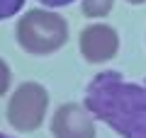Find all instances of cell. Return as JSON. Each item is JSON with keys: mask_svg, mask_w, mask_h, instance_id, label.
I'll return each instance as SVG.
<instances>
[{"mask_svg": "<svg viewBox=\"0 0 146 138\" xmlns=\"http://www.w3.org/2000/svg\"><path fill=\"white\" fill-rule=\"evenodd\" d=\"M127 3H131V5H141V3H146V0H127Z\"/></svg>", "mask_w": 146, "mask_h": 138, "instance_id": "30bf717a", "label": "cell"}, {"mask_svg": "<svg viewBox=\"0 0 146 138\" xmlns=\"http://www.w3.org/2000/svg\"><path fill=\"white\" fill-rule=\"evenodd\" d=\"M17 41L32 56L58 51L68 41V24L61 15L49 10H29L17 22Z\"/></svg>", "mask_w": 146, "mask_h": 138, "instance_id": "7a4b0ae2", "label": "cell"}, {"mask_svg": "<svg viewBox=\"0 0 146 138\" xmlns=\"http://www.w3.org/2000/svg\"><path fill=\"white\" fill-rule=\"evenodd\" d=\"M85 104L68 102L56 109L51 119L54 138H95V121Z\"/></svg>", "mask_w": 146, "mask_h": 138, "instance_id": "277c9868", "label": "cell"}, {"mask_svg": "<svg viewBox=\"0 0 146 138\" xmlns=\"http://www.w3.org/2000/svg\"><path fill=\"white\" fill-rule=\"evenodd\" d=\"M22 5H25V0H0V22L17 15L22 10Z\"/></svg>", "mask_w": 146, "mask_h": 138, "instance_id": "52a82bcc", "label": "cell"}, {"mask_svg": "<svg viewBox=\"0 0 146 138\" xmlns=\"http://www.w3.org/2000/svg\"><path fill=\"white\" fill-rule=\"evenodd\" d=\"M0 138H10V136H5V133H0Z\"/></svg>", "mask_w": 146, "mask_h": 138, "instance_id": "8fae6325", "label": "cell"}, {"mask_svg": "<svg viewBox=\"0 0 146 138\" xmlns=\"http://www.w3.org/2000/svg\"><path fill=\"white\" fill-rule=\"evenodd\" d=\"M115 5V0H83V15L85 17H105Z\"/></svg>", "mask_w": 146, "mask_h": 138, "instance_id": "8992f818", "label": "cell"}, {"mask_svg": "<svg viewBox=\"0 0 146 138\" xmlns=\"http://www.w3.org/2000/svg\"><path fill=\"white\" fill-rule=\"evenodd\" d=\"M7 90H10V68H7V63L0 58V97H3Z\"/></svg>", "mask_w": 146, "mask_h": 138, "instance_id": "ba28073f", "label": "cell"}, {"mask_svg": "<svg viewBox=\"0 0 146 138\" xmlns=\"http://www.w3.org/2000/svg\"><path fill=\"white\" fill-rule=\"evenodd\" d=\"M39 3L46 7H63V5H71L73 0H39Z\"/></svg>", "mask_w": 146, "mask_h": 138, "instance_id": "9c48e42d", "label": "cell"}, {"mask_svg": "<svg viewBox=\"0 0 146 138\" xmlns=\"http://www.w3.org/2000/svg\"><path fill=\"white\" fill-rule=\"evenodd\" d=\"M119 51V36L107 24H90L80 32V53L88 63H105Z\"/></svg>", "mask_w": 146, "mask_h": 138, "instance_id": "5b68a950", "label": "cell"}, {"mask_svg": "<svg viewBox=\"0 0 146 138\" xmlns=\"http://www.w3.org/2000/svg\"><path fill=\"white\" fill-rule=\"evenodd\" d=\"M49 107V92L39 82H22L10 97L7 121L17 131H34L42 126Z\"/></svg>", "mask_w": 146, "mask_h": 138, "instance_id": "3957f363", "label": "cell"}, {"mask_svg": "<svg viewBox=\"0 0 146 138\" xmlns=\"http://www.w3.org/2000/svg\"><path fill=\"white\" fill-rule=\"evenodd\" d=\"M85 107L122 138H146V78L129 82L117 70L98 73L85 90Z\"/></svg>", "mask_w": 146, "mask_h": 138, "instance_id": "6da1fadb", "label": "cell"}]
</instances>
